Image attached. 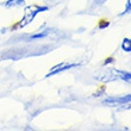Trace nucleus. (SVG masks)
Listing matches in <instances>:
<instances>
[{
	"mask_svg": "<svg viewBox=\"0 0 131 131\" xmlns=\"http://www.w3.org/2000/svg\"><path fill=\"white\" fill-rule=\"evenodd\" d=\"M116 74L117 75H119L123 80H125V81H130V74L129 73H123V72H116Z\"/></svg>",
	"mask_w": 131,
	"mask_h": 131,
	"instance_id": "nucleus-1",
	"label": "nucleus"
},
{
	"mask_svg": "<svg viewBox=\"0 0 131 131\" xmlns=\"http://www.w3.org/2000/svg\"><path fill=\"white\" fill-rule=\"evenodd\" d=\"M123 49H124L125 51H130L131 50V45H130V39H125L123 42Z\"/></svg>",
	"mask_w": 131,
	"mask_h": 131,
	"instance_id": "nucleus-3",
	"label": "nucleus"
},
{
	"mask_svg": "<svg viewBox=\"0 0 131 131\" xmlns=\"http://www.w3.org/2000/svg\"><path fill=\"white\" fill-rule=\"evenodd\" d=\"M20 4H24V1H21V0H10V1L6 3V5L7 6H18Z\"/></svg>",
	"mask_w": 131,
	"mask_h": 131,
	"instance_id": "nucleus-2",
	"label": "nucleus"
}]
</instances>
